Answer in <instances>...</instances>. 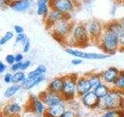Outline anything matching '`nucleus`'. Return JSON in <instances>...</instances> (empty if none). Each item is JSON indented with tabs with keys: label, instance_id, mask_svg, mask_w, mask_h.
Returning <instances> with one entry per match:
<instances>
[{
	"label": "nucleus",
	"instance_id": "f8f14e48",
	"mask_svg": "<svg viewBox=\"0 0 124 117\" xmlns=\"http://www.w3.org/2000/svg\"><path fill=\"white\" fill-rule=\"evenodd\" d=\"M81 101L85 106L89 108H95L99 107L100 98L96 95L95 91L92 90L81 97Z\"/></svg>",
	"mask_w": 124,
	"mask_h": 117
},
{
	"label": "nucleus",
	"instance_id": "6ab92c4d",
	"mask_svg": "<svg viewBox=\"0 0 124 117\" xmlns=\"http://www.w3.org/2000/svg\"><path fill=\"white\" fill-rule=\"evenodd\" d=\"M50 10V7L48 3L45 2H37V15L43 17L44 19L46 18V16L48 15L49 12Z\"/></svg>",
	"mask_w": 124,
	"mask_h": 117
},
{
	"label": "nucleus",
	"instance_id": "1a4fd4ad",
	"mask_svg": "<svg viewBox=\"0 0 124 117\" xmlns=\"http://www.w3.org/2000/svg\"><path fill=\"white\" fill-rule=\"evenodd\" d=\"M6 5L9 6L12 10L22 13L30 10L33 6L34 0H5Z\"/></svg>",
	"mask_w": 124,
	"mask_h": 117
},
{
	"label": "nucleus",
	"instance_id": "0eeeda50",
	"mask_svg": "<svg viewBox=\"0 0 124 117\" xmlns=\"http://www.w3.org/2000/svg\"><path fill=\"white\" fill-rule=\"evenodd\" d=\"M66 52L68 53L71 56H73L76 58H85V59H104L108 57L109 55L104 54V53H95V52H85L82 51L72 49V48H68L65 49Z\"/></svg>",
	"mask_w": 124,
	"mask_h": 117
},
{
	"label": "nucleus",
	"instance_id": "58836bf2",
	"mask_svg": "<svg viewBox=\"0 0 124 117\" xmlns=\"http://www.w3.org/2000/svg\"><path fill=\"white\" fill-rule=\"evenodd\" d=\"M7 69V66L2 61L0 62V73H3Z\"/></svg>",
	"mask_w": 124,
	"mask_h": 117
},
{
	"label": "nucleus",
	"instance_id": "6e6552de",
	"mask_svg": "<svg viewBox=\"0 0 124 117\" xmlns=\"http://www.w3.org/2000/svg\"><path fill=\"white\" fill-rule=\"evenodd\" d=\"M40 98L43 102H44L47 107L54 106V105H58L62 102V100H64L61 94L52 92L50 91H46L44 92H42L39 95Z\"/></svg>",
	"mask_w": 124,
	"mask_h": 117
},
{
	"label": "nucleus",
	"instance_id": "423d86ee",
	"mask_svg": "<svg viewBox=\"0 0 124 117\" xmlns=\"http://www.w3.org/2000/svg\"><path fill=\"white\" fill-rule=\"evenodd\" d=\"M49 5L50 9L66 15H70L75 10V3L73 0H50Z\"/></svg>",
	"mask_w": 124,
	"mask_h": 117
},
{
	"label": "nucleus",
	"instance_id": "f3484780",
	"mask_svg": "<svg viewBox=\"0 0 124 117\" xmlns=\"http://www.w3.org/2000/svg\"><path fill=\"white\" fill-rule=\"evenodd\" d=\"M44 79H45L44 75L37 77H33V78L26 77V80L21 84L22 88L25 89V90H30L33 88L37 86L38 84H40L42 81L44 80Z\"/></svg>",
	"mask_w": 124,
	"mask_h": 117
},
{
	"label": "nucleus",
	"instance_id": "f257e3e1",
	"mask_svg": "<svg viewBox=\"0 0 124 117\" xmlns=\"http://www.w3.org/2000/svg\"><path fill=\"white\" fill-rule=\"evenodd\" d=\"M90 40L91 38L89 37L86 24L79 23L74 26L66 42L71 47H83L88 45Z\"/></svg>",
	"mask_w": 124,
	"mask_h": 117
},
{
	"label": "nucleus",
	"instance_id": "c85d7f7f",
	"mask_svg": "<svg viewBox=\"0 0 124 117\" xmlns=\"http://www.w3.org/2000/svg\"><path fill=\"white\" fill-rule=\"evenodd\" d=\"M16 44H18V43H21V44H23V43H24L27 39L26 34H24V33L23 34H16Z\"/></svg>",
	"mask_w": 124,
	"mask_h": 117
},
{
	"label": "nucleus",
	"instance_id": "a19ab883",
	"mask_svg": "<svg viewBox=\"0 0 124 117\" xmlns=\"http://www.w3.org/2000/svg\"><path fill=\"white\" fill-rule=\"evenodd\" d=\"M120 22H121V23H122V25H123V28H124V17L120 20Z\"/></svg>",
	"mask_w": 124,
	"mask_h": 117
},
{
	"label": "nucleus",
	"instance_id": "e433bc0d",
	"mask_svg": "<svg viewBox=\"0 0 124 117\" xmlns=\"http://www.w3.org/2000/svg\"><path fill=\"white\" fill-rule=\"evenodd\" d=\"M23 55L22 53H16L15 55V58H16V62H23Z\"/></svg>",
	"mask_w": 124,
	"mask_h": 117
},
{
	"label": "nucleus",
	"instance_id": "a878e982",
	"mask_svg": "<svg viewBox=\"0 0 124 117\" xmlns=\"http://www.w3.org/2000/svg\"><path fill=\"white\" fill-rule=\"evenodd\" d=\"M26 75L25 73L20 70V71L15 72L13 74V80H12V83L13 84H21L23 81L26 80Z\"/></svg>",
	"mask_w": 124,
	"mask_h": 117
},
{
	"label": "nucleus",
	"instance_id": "20e7f679",
	"mask_svg": "<svg viewBox=\"0 0 124 117\" xmlns=\"http://www.w3.org/2000/svg\"><path fill=\"white\" fill-rule=\"evenodd\" d=\"M74 26L75 25L73 22L71 21L69 17H65L54 23V25L49 30L55 39H57L58 41L60 39L66 41L70 34L71 33Z\"/></svg>",
	"mask_w": 124,
	"mask_h": 117
},
{
	"label": "nucleus",
	"instance_id": "473e14b6",
	"mask_svg": "<svg viewBox=\"0 0 124 117\" xmlns=\"http://www.w3.org/2000/svg\"><path fill=\"white\" fill-rule=\"evenodd\" d=\"M12 80H13V74L10 73H7L4 75L3 80L6 84H10L12 83Z\"/></svg>",
	"mask_w": 124,
	"mask_h": 117
},
{
	"label": "nucleus",
	"instance_id": "39448f33",
	"mask_svg": "<svg viewBox=\"0 0 124 117\" xmlns=\"http://www.w3.org/2000/svg\"><path fill=\"white\" fill-rule=\"evenodd\" d=\"M64 77V82L61 95L64 100H72L77 94L76 83L78 77L75 75H68Z\"/></svg>",
	"mask_w": 124,
	"mask_h": 117
},
{
	"label": "nucleus",
	"instance_id": "37998d69",
	"mask_svg": "<svg viewBox=\"0 0 124 117\" xmlns=\"http://www.w3.org/2000/svg\"><path fill=\"white\" fill-rule=\"evenodd\" d=\"M123 49H124V47H123Z\"/></svg>",
	"mask_w": 124,
	"mask_h": 117
},
{
	"label": "nucleus",
	"instance_id": "c9c22d12",
	"mask_svg": "<svg viewBox=\"0 0 124 117\" xmlns=\"http://www.w3.org/2000/svg\"><path fill=\"white\" fill-rule=\"evenodd\" d=\"M61 117H75V112H72L71 110H68V111L64 112V113Z\"/></svg>",
	"mask_w": 124,
	"mask_h": 117
},
{
	"label": "nucleus",
	"instance_id": "4c0bfd02",
	"mask_svg": "<svg viewBox=\"0 0 124 117\" xmlns=\"http://www.w3.org/2000/svg\"><path fill=\"white\" fill-rule=\"evenodd\" d=\"M81 63H82V60H81V58H74V59L71 60L72 65L77 66V65H80Z\"/></svg>",
	"mask_w": 124,
	"mask_h": 117
},
{
	"label": "nucleus",
	"instance_id": "5701e85b",
	"mask_svg": "<svg viewBox=\"0 0 124 117\" xmlns=\"http://www.w3.org/2000/svg\"><path fill=\"white\" fill-rule=\"evenodd\" d=\"M87 77L88 78L89 81L92 84V90L95 89L97 86H99L101 83H102V77H101L100 73H91V74H88Z\"/></svg>",
	"mask_w": 124,
	"mask_h": 117
},
{
	"label": "nucleus",
	"instance_id": "c756f323",
	"mask_svg": "<svg viewBox=\"0 0 124 117\" xmlns=\"http://www.w3.org/2000/svg\"><path fill=\"white\" fill-rule=\"evenodd\" d=\"M5 60L7 64L12 66L16 62V58H15V55L13 54H8L5 57Z\"/></svg>",
	"mask_w": 124,
	"mask_h": 117
},
{
	"label": "nucleus",
	"instance_id": "a211bd4d",
	"mask_svg": "<svg viewBox=\"0 0 124 117\" xmlns=\"http://www.w3.org/2000/svg\"><path fill=\"white\" fill-rule=\"evenodd\" d=\"M31 104H32V107L33 111L38 115H43L45 112L46 109L44 106V103L40 99H38L37 96L32 95L31 96Z\"/></svg>",
	"mask_w": 124,
	"mask_h": 117
},
{
	"label": "nucleus",
	"instance_id": "4be33fe9",
	"mask_svg": "<svg viewBox=\"0 0 124 117\" xmlns=\"http://www.w3.org/2000/svg\"><path fill=\"white\" fill-rule=\"evenodd\" d=\"M46 72V67L44 65H40L38 66L33 71L30 72L28 74L26 75V77L29 78H33V77H37L40 76L44 75Z\"/></svg>",
	"mask_w": 124,
	"mask_h": 117
},
{
	"label": "nucleus",
	"instance_id": "9d476101",
	"mask_svg": "<svg viewBox=\"0 0 124 117\" xmlns=\"http://www.w3.org/2000/svg\"><path fill=\"white\" fill-rule=\"evenodd\" d=\"M86 27L90 38L97 40L99 41L101 35H102L104 30L105 26H103L102 23L99 22V20H92L86 23Z\"/></svg>",
	"mask_w": 124,
	"mask_h": 117
},
{
	"label": "nucleus",
	"instance_id": "7c9ffc66",
	"mask_svg": "<svg viewBox=\"0 0 124 117\" xmlns=\"http://www.w3.org/2000/svg\"><path fill=\"white\" fill-rule=\"evenodd\" d=\"M22 67V62H15L14 64H13L10 66V70L11 72H17V71H20Z\"/></svg>",
	"mask_w": 124,
	"mask_h": 117
},
{
	"label": "nucleus",
	"instance_id": "79ce46f5",
	"mask_svg": "<svg viewBox=\"0 0 124 117\" xmlns=\"http://www.w3.org/2000/svg\"><path fill=\"white\" fill-rule=\"evenodd\" d=\"M75 3H77V2H81V1H82V0H73Z\"/></svg>",
	"mask_w": 124,
	"mask_h": 117
},
{
	"label": "nucleus",
	"instance_id": "2f4dec72",
	"mask_svg": "<svg viewBox=\"0 0 124 117\" xmlns=\"http://www.w3.org/2000/svg\"><path fill=\"white\" fill-rule=\"evenodd\" d=\"M22 45H23V52L24 53H27L30 49V41L29 39H27L24 43H23Z\"/></svg>",
	"mask_w": 124,
	"mask_h": 117
},
{
	"label": "nucleus",
	"instance_id": "aec40b11",
	"mask_svg": "<svg viewBox=\"0 0 124 117\" xmlns=\"http://www.w3.org/2000/svg\"><path fill=\"white\" fill-rule=\"evenodd\" d=\"M21 105H19L18 103L12 102L9 105H7L6 106V113L8 116H14L16 115L19 114L21 111Z\"/></svg>",
	"mask_w": 124,
	"mask_h": 117
},
{
	"label": "nucleus",
	"instance_id": "dca6fc26",
	"mask_svg": "<svg viewBox=\"0 0 124 117\" xmlns=\"http://www.w3.org/2000/svg\"><path fill=\"white\" fill-rule=\"evenodd\" d=\"M64 77H59L54 78V79H53L49 84L47 90L52 92L61 94L62 89H63V87H64Z\"/></svg>",
	"mask_w": 124,
	"mask_h": 117
},
{
	"label": "nucleus",
	"instance_id": "7ed1b4c3",
	"mask_svg": "<svg viewBox=\"0 0 124 117\" xmlns=\"http://www.w3.org/2000/svg\"><path fill=\"white\" fill-rule=\"evenodd\" d=\"M99 46L107 55H113L120 49L118 36L111 30L105 27L99 40Z\"/></svg>",
	"mask_w": 124,
	"mask_h": 117
},
{
	"label": "nucleus",
	"instance_id": "bb28decb",
	"mask_svg": "<svg viewBox=\"0 0 124 117\" xmlns=\"http://www.w3.org/2000/svg\"><path fill=\"white\" fill-rule=\"evenodd\" d=\"M14 38V34L12 31H7L3 34V36L0 39V45H4L6 43L9 42L10 40H12Z\"/></svg>",
	"mask_w": 124,
	"mask_h": 117
},
{
	"label": "nucleus",
	"instance_id": "ddd939ff",
	"mask_svg": "<svg viewBox=\"0 0 124 117\" xmlns=\"http://www.w3.org/2000/svg\"><path fill=\"white\" fill-rule=\"evenodd\" d=\"M119 73L120 71L117 68L111 66V67L108 68L107 69L104 70L103 72L101 73L100 75L104 83L113 84L116 79L118 78Z\"/></svg>",
	"mask_w": 124,
	"mask_h": 117
},
{
	"label": "nucleus",
	"instance_id": "cd10ccee",
	"mask_svg": "<svg viewBox=\"0 0 124 117\" xmlns=\"http://www.w3.org/2000/svg\"><path fill=\"white\" fill-rule=\"evenodd\" d=\"M102 117H119V110H107L104 113Z\"/></svg>",
	"mask_w": 124,
	"mask_h": 117
},
{
	"label": "nucleus",
	"instance_id": "f03ea898",
	"mask_svg": "<svg viewBox=\"0 0 124 117\" xmlns=\"http://www.w3.org/2000/svg\"><path fill=\"white\" fill-rule=\"evenodd\" d=\"M99 108L102 110H119L124 108V100L118 90H110L106 96L100 99L99 105Z\"/></svg>",
	"mask_w": 124,
	"mask_h": 117
},
{
	"label": "nucleus",
	"instance_id": "2eb2a0df",
	"mask_svg": "<svg viewBox=\"0 0 124 117\" xmlns=\"http://www.w3.org/2000/svg\"><path fill=\"white\" fill-rule=\"evenodd\" d=\"M65 111L64 105L61 102L54 106L47 107L44 113V117H61Z\"/></svg>",
	"mask_w": 124,
	"mask_h": 117
},
{
	"label": "nucleus",
	"instance_id": "b1692460",
	"mask_svg": "<svg viewBox=\"0 0 124 117\" xmlns=\"http://www.w3.org/2000/svg\"><path fill=\"white\" fill-rule=\"evenodd\" d=\"M20 88H22L21 84H13V85L9 86V87L6 90V91L4 92V96H5L6 98L13 97L19 91V90H20Z\"/></svg>",
	"mask_w": 124,
	"mask_h": 117
},
{
	"label": "nucleus",
	"instance_id": "393cba45",
	"mask_svg": "<svg viewBox=\"0 0 124 117\" xmlns=\"http://www.w3.org/2000/svg\"><path fill=\"white\" fill-rule=\"evenodd\" d=\"M112 86L114 87V89L118 90L120 93L124 92V71H120L118 78Z\"/></svg>",
	"mask_w": 124,
	"mask_h": 117
},
{
	"label": "nucleus",
	"instance_id": "ea45409f",
	"mask_svg": "<svg viewBox=\"0 0 124 117\" xmlns=\"http://www.w3.org/2000/svg\"><path fill=\"white\" fill-rule=\"evenodd\" d=\"M50 0H37V2H45V3H50Z\"/></svg>",
	"mask_w": 124,
	"mask_h": 117
},
{
	"label": "nucleus",
	"instance_id": "412c9836",
	"mask_svg": "<svg viewBox=\"0 0 124 117\" xmlns=\"http://www.w3.org/2000/svg\"><path fill=\"white\" fill-rule=\"evenodd\" d=\"M93 91H95L96 95L101 99L102 98L106 96L107 94L110 91V89L106 83H103L102 82V83H101L99 86H97L95 89H93Z\"/></svg>",
	"mask_w": 124,
	"mask_h": 117
},
{
	"label": "nucleus",
	"instance_id": "4468645a",
	"mask_svg": "<svg viewBox=\"0 0 124 117\" xmlns=\"http://www.w3.org/2000/svg\"><path fill=\"white\" fill-rule=\"evenodd\" d=\"M65 17H69V15H66L62 13H60V12H58L57 10L50 9L48 15L45 18V23L46 28H48L50 30L54 25V23H56L57 22Z\"/></svg>",
	"mask_w": 124,
	"mask_h": 117
},
{
	"label": "nucleus",
	"instance_id": "f704fd0d",
	"mask_svg": "<svg viewBox=\"0 0 124 117\" xmlns=\"http://www.w3.org/2000/svg\"><path fill=\"white\" fill-rule=\"evenodd\" d=\"M14 31L16 34H23V33H24V29H23V27H21L20 25H15L14 26Z\"/></svg>",
	"mask_w": 124,
	"mask_h": 117
},
{
	"label": "nucleus",
	"instance_id": "9b49d317",
	"mask_svg": "<svg viewBox=\"0 0 124 117\" xmlns=\"http://www.w3.org/2000/svg\"><path fill=\"white\" fill-rule=\"evenodd\" d=\"M76 88H77V95L79 97H82L85 94H87L88 92L92 91V84L87 76H84L78 78L76 83Z\"/></svg>",
	"mask_w": 124,
	"mask_h": 117
},
{
	"label": "nucleus",
	"instance_id": "72a5a7b5",
	"mask_svg": "<svg viewBox=\"0 0 124 117\" xmlns=\"http://www.w3.org/2000/svg\"><path fill=\"white\" fill-rule=\"evenodd\" d=\"M31 66V61L30 60H25L22 62V67L21 70L22 71H24V70L27 69L30 66Z\"/></svg>",
	"mask_w": 124,
	"mask_h": 117
}]
</instances>
